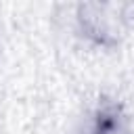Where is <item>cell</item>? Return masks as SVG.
<instances>
[{
    "instance_id": "cell-1",
    "label": "cell",
    "mask_w": 134,
    "mask_h": 134,
    "mask_svg": "<svg viewBox=\"0 0 134 134\" xmlns=\"http://www.w3.org/2000/svg\"><path fill=\"white\" fill-rule=\"evenodd\" d=\"M84 134H128V117L119 105L103 103L88 117Z\"/></svg>"
}]
</instances>
